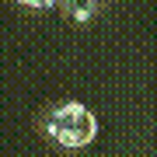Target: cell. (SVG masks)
I'll return each instance as SVG.
<instances>
[{
	"mask_svg": "<svg viewBox=\"0 0 157 157\" xmlns=\"http://www.w3.org/2000/svg\"><path fill=\"white\" fill-rule=\"evenodd\" d=\"M21 7H32V11H49V7H56L59 0H17Z\"/></svg>",
	"mask_w": 157,
	"mask_h": 157,
	"instance_id": "3957f363",
	"label": "cell"
},
{
	"mask_svg": "<svg viewBox=\"0 0 157 157\" xmlns=\"http://www.w3.org/2000/svg\"><path fill=\"white\" fill-rule=\"evenodd\" d=\"M45 136L63 150H84L98 136V119L80 101H63L45 112Z\"/></svg>",
	"mask_w": 157,
	"mask_h": 157,
	"instance_id": "6da1fadb",
	"label": "cell"
},
{
	"mask_svg": "<svg viewBox=\"0 0 157 157\" xmlns=\"http://www.w3.org/2000/svg\"><path fill=\"white\" fill-rule=\"evenodd\" d=\"M59 4H63V14H67L73 25H87V21H94L101 14V7H105L108 0H59Z\"/></svg>",
	"mask_w": 157,
	"mask_h": 157,
	"instance_id": "7a4b0ae2",
	"label": "cell"
}]
</instances>
